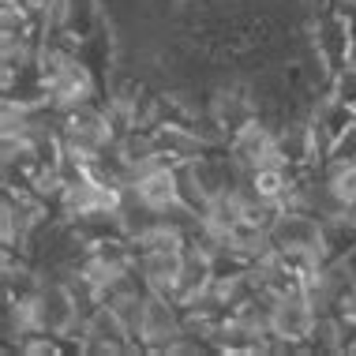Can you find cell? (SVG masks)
<instances>
[{
    "mask_svg": "<svg viewBox=\"0 0 356 356\" xmlns=\"http://www.w3.org/2000/svg\"><path fill=\"white\" fill-rule=\"evenodd\" d=\"M319 307L307 296V289L274 296L270 307V353H307V338L315 330Z\"/></svg>",
    "mask_w": 356,
    "mask_h": 356,
    "instance_id": "1",
    "label": "cell"
},
{
    "mask_svg": "<svg viewBox=\"0 0 356 356\" xmlns=\"http://www.w3.org/2000/svg\"><path fill=\"white\" fill-rule=\"evenodd\" d=\"M274 252H319L323 255V218L312 210H282L270 229Z\"/></svg>",
    "mask_w": 356,
    "mask_h": 356,
    "instance_id": "2",
    "label": "cell"
},
{
    "mask_svg": "<svg viewBox=\"0 0 356 356\" xmlns=\"http://www.w3.org/2000/svg\"><path fill=\"white\" fill-rule=\"evenodd\" d=\"M323 184L334 191V199L345 210H356V161H326Z\"/></svg>",
    "mask_w": 356,
    "mask_h": 356,
    "instance_id": "3",
    "label": "cell"
},
{
    "mask_svg": "<svg viewBox=\"0 0 356 356\" xmlns=\"http://www.w3.org/2000/svg\"><path fill=\"white\" fill-rule=\"evenodd\" d=\"M330 94H334V98H341L345 105H356V60H349L345 68L334 72Z\"/></svg>",
    "mask_w": 356,
    "mask_h": 356,
    "instance_id": "4",
    "label": "cell"
},
{
    "mask_svg": "<svg viewBox=\"0 0 356 356\" xmlns=\"http://www.w3.org/2000/svg\"><path fill=\"white\" fill-rule=\"evenodd\" d=\"M330 161H356V124H349V128L341 131V139L334 143Z\"/></svg>",
    "mask_w": 356,
    "mask_h": 356,
    "instance_id": "5",
    "label": "cell"
},
{
    "mask_svg": "<svg viewBox=\"0 0 356 356\" xmlns=\"http://www.w3.org/2000/svg\"><path fill=\"white\" fill-rule=\"evenodd\" d=\"M353 109H356V105H353Z\"/></svg>",
    "mask_w": 356,
    "mask_h": 356,
    "instance_id": "6",
    "label": "cell"
}]
</instances>
